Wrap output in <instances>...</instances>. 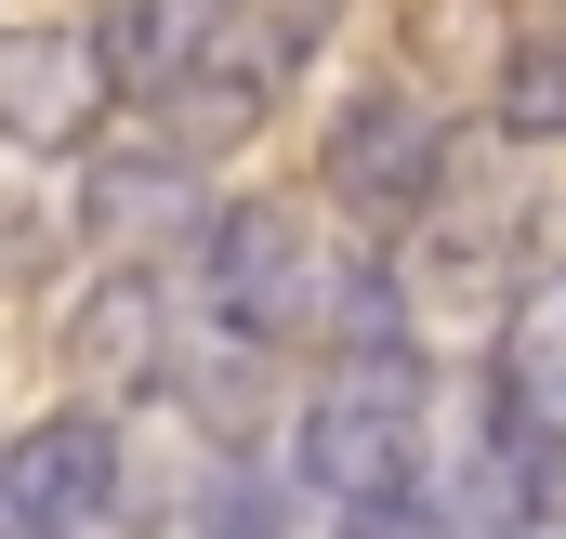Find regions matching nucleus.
<instances>
[{
    "mask_svg": "<svg viewBox=\"0 0 566 539\" xmlns=\"http://www.w3.org/2000/svg\"><path fill=\"white\" fill-rule=\"evenodd\" d=\"M290 461H303V487H316L329 514L396 500V487L422 474V356H409V342H329L316 395L290 421Z\"/></svg>",
    "mask_w": 566,
    "mask_h": 539,
    "instance_id": "nucleus-1",
    "label": "nucleus"
},
{
    "mask_svg": "<svg viewBox=\"0 0 566 539\" xmlns=\"http://www.w3.org/2000/svg\"><path fill=\"white\" fill-rule=\"evenodd\" d=\"M198 289H211V329H238V342H329L343 329V289L356 276L316 251V224L290 211V198H238V211H211V237H198Z\"/></svg>",
    "mask_w": 566,
    "mask_h": 539,
    "instance_id": "nucleus-2",
    "label": "nucleus"
},
{
    "mask_svg": "<svg viewBox=\"0 0 566 539\" xmlns=\"http://www.w3.org/2000/svg\"><path fill=\"white\" fill-rule=\"evenodd\" d=\"M396 303H409V329H514L527 303H514V211H422V224H396Z\"/></svg>",
    "mask_w": 566,
    "mask_h": 539,
    "instance_id": "nucleus-3",
    "label": "nucleus"
},
{
    "mask_svg": "<svg viewBox=\"0 0 566 539\" xmlns=\"http://www.w3.org/2000/svg\"><path fill=\"white\" fill-rule=\"evenodd\" d=\"M119 106V53L106 27H0V145L27 158H80Z\"/></svg>",
    "mask_w": 566,
    "mask_h": 539,
    "instance_id": "nucleus-4",
    "label": "nucleus"
},
{
    "mask_svg": "<svg viewBox=\"0 0 566 539\" xmlns=\"http://www.w3.org/2000/svg\"><path fill=\"white\" fill-rule=\"evenodd\" d=\"M316 184H329V211H356V224H422L434 184H448V133H434L409 93H356L329 145H316Z\"/></svg>",
    "mask_w": 566,
    "mask_h": 539,
    "instance_id": "nucleus-5",
    "label": "nucleus"
},
{
    "mask_svg": "<svg viewBox=\"0 0 566 539\" xmlns=\"http://www.w3.org/2000/svg\"><path fill=\"white\" fill-rule=\"evenodd\" d=\"M119 421H93V408H66V421H40V434H13L0 447V539H66L93 527V514H119Z\"/></svg>",
    "mask_w": 566,
    "mask_h": 539,
    "instance_id": "nucleus-6",
    "label": "nucleus"
},
{
    "mask_svg": "<svg viewBox=\"0 0 566 539\" xmlns=\"http://www.w3.org/2000/svg\"><path fill=\"white\" fill-rule=\"evenodd\" d=\"M80 224H93V251H106V264H158L171 237H211V211H198V145H185V133L106 145V158H93Z\"/></svg>",
    "mask_w": 566,
    "mask_h": 539,
    "instance_id": "nucleus-7",
    "label": "nucleus"
},
{
    "mask_svg": "<svg viewBox=\"0 0 566 539\" xmlns=\"http://www.w3.org/2000/svg\"><path fill=\"white\" fill-rule=\"evenodd\" d=\"M290 80H303V53L264 27V0H224V13H211V40H198V66H185V93H171V119H185V145L264 133V106H277Z\"/></svg>",
    "mask_w": 566,
    "mask_h": 539,
    "instance_id": "nucleus-8",
    "label": "nucleus"
},
{
    "mask_svg": "<svg viewBox=\"0 0 566 539\" xmlns=\"http://www.w3.org/2000/svg\"><path fill=\"white\" fill-rule=\"evenodd\" d=\"M66 356H80V382H171L185 356H171V289L158 264H106L80 289V316H66Z\"/></svg>",
    "mask_w": 566,
    "mask_h": 539,
    "instance_id": "nucleus-9",
    "label": "nucleus"
},
{
    "mask_svg": "<svg viewBox=\"0 0 566 539\" xmlns=\"http://www.w3.org/2000/svg\"><path fill=\"white\" fill-rule=\"evenodd\" d=\"M488 421L566 461V303H527L501 329V395H488Z\"/></svg>",
    "mask_w": 566,
    "mask_h": 539,
    "instance_id": "nucleus-10",
    "label": "nucleus"
},
{
    "mask_svg": "<svg viewBox=\"0 0 566 539\" xmlns=\"http://www.w3.org/2000/svg\"><path fill=\"white\" fill-rule=\"evenodd\" d=\"M211 13H224V0H119V13H106L119 93L171 106V93H185V66H198V40H211Z\"/></svg>",
    "mask_w": 566,
    "mask_h": 539,
    "instance_id": "nucleus-11",
    "label": "nucleus"
},
{
    "mask_svg": "<svg viewBox=\"0 0 566 539\" xmlns=\"http://www.w3.org/2000/svg\"><path fill=\"white\" fill-rule=\"evenodd\" d=\"M501 119H514L527 145L566 133V13L541 27V40H514V66H501Z\"/></svg>",
    "mask_w": 566,
    "mask_h": 539,
    "instance_id": "nucleus-12",
    "label": "nucleus"
},
{
    "mask_svg": "<svg viewBox=\"0 0 566 539\" xmlns=\"http://www.w3.org/2000/svg\"><path fill=\"white\" fill-rule=\"evenodd\" d=\"M329 539H461V514H448V500H422V487H396V500H356Z\"/></svg>",
    "mask_w": 566,
    "mask_h": 539,
    "instance_id": "nucleus-13",
    "label": "nucleus"
},
{
    "mask_svg": "<svg viewBox=\"0 0 566 539\" xmlns=\"http://www.w3.org/2000/svg\"><path fill=\"white\" fill-rule=\"evenodd\" d=\"M264 27H277L290 53H329V27H343V0H264Z\"/></svg>",
    "mask_w": 566,
    "mask_h": 539,
    "instance_id": "nucleus-14",
    "label": "nucleus"
},
{
    "mask_svg": "<svg viewBox=\"0 0 566 539\" xmlns=\"http://www.w3.org/2000/svg\"><path fill=\"white\" fill-rule=\"evenodd\" d=\"M554 13H566V0H554Z\"/></svg>",
    "mask_w": 566,
    "mask_h": 539,
    "instance_id": "nucleus-15",
    "label": "nucleus"
}]
</instances>
